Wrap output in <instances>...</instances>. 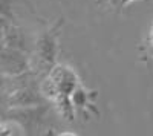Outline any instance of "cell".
I'll return each mask as SVG.
<instances>
[{"instance_id": "3", "label": "cell", "mask_w": 153, "mask_h": 136, "mask_svg": "<svg viewBox=\"0 0 153 136\" xmlns=\"http://www.w3.org/2000/svg\"><path fill=\"white\" fill-rule=\"evenodd\" d=\"M48 75L54 81L55 87L58 89L60 93L71 95L80 86L76 73L69 66H65V64H54L51 67V70L48 72Z\"/></svg>"}, {"instance_id": "2", "label": "cell", "mask_w": 153, "mask_h": 136, "mask_svg": "<svg viewBox=\"0 0 153 136\" xmlns=\"http://www.w3.org/2000/svg\"><path fill=\"white\" fill-rule=\"evenodd\" d=\"M35 55L38 61L48 69L51 70L55 64V58H57V32L54 29L45 31L35 41Z\"/></svg>"}, {"instance_id": "14", "label": "cell", "mask_w": 153, "mask_h": 136, "mask_svg": "<svg viewBox=\"0 0 153 136\" xmlns=\"http://www.w3.org/2000/svg\"><path fill=\"white\" fill-rule=\"evenodd\" d=\"M3 32H5V28L0 26V43H2V40H3Z\"/></svg>"}, {"instance_id": "13", "label": "cell", "mask_w": 153, "mask_h": 136, "mask_svg": "<svg viewBox=\"0 0 153 136\" xmlns=\"http://www.w3.org/2000/svg\"><path fill=\"white\" fill-rule=\"evenodd\" d=\"M147 54H149L150 57H153V44H149V47H147Z\"/></svg>"}, {"instance_id": "6", "label": "cell", "mask_w": 153, "mask_h": 136, "mask_svg": "<svg viewBox=\"0 0 153 136\" xmlns=\"http://www.w3.org/2000/svg\"><path fill=\"white\" fill-rule=\"evenodd\" d=\"M54 104H55V109L61 118H65L66 121H74L76 110L71 100V95H66V93L57 95V98L54 100Z\"/></svg>"}, {"instance_id": "5", "label": "cell", "mask_w": 153, "mask_h": 136, "mask_svg": "<svg viewBox=\"0 0 153 136\" xmlns=\"http://www.w3.org/2000/svg\"><path fill=\"white\" fill-rule=\"evenodd\" d=\"M3 44H8V46H12V47H17V49H23L26 51V46H25V35L22 32L20 28L14 26V24H8L5 26V32H3V40H2Z\"/></svg>"}, {"instance_id": "12", "label": "cell", "mask_w": 153, "mask_h": 136, "mask_svg": "<svg viewBox=\"0 0 153 136\" xmlns=\"http://www.w3.org/2000/svg\"><path fill=\"white\" fill-rule=\"evenodd\" d=\"M130 2H133V0H120V6H121V8H124L126 5H129Z\"/></svg>"}, {"instance_id": "10", "label": "cell", "mask_w": 153, "mask_h": 136, "mask_svg": "<svg viewBox=\"0 0 153 136\" xmlns=\"http://www.w3.org/2000/svg\"><path fill=\"white\" fill-rule=\"evenodd\" d=\"M8 24H9V20L5 18L3 16H0V26H3V28H5V26H8Z\"/></svg>"}, {"instance_id": "11", "label": "cell", "mask_w": 153, "mask_h": 136, "mask_svg": "<svg viewBox=\"0 0 153 136\" xmlns=\"http://www.w3.org/2000/svg\"><path fill=\"white\" fill-rule=\"evenodd\" d=\"M149 44H153V24L150 26V31H149Z\"/></svg>"}, {"instance_id": "7", "label": "cell", "mask_w": 153, "mask_h": 136, "mask_svg": "<svg viewBox=\"0 0 153 136\" xmlns=\"http://www.w3.org/2000/svg\"><path fill=\"white\" fill-rule=\"evenodd\" d=\"M71 100L75 106V110H78V109H84L89 106V93L81 87V86H78L72 93H71Z\"/></svg>"}, {"instance_id": "8", "label": "cell", "mask_w": 153, "mask_h": 136, "mask_svg": "<svg viewBox=\"0 0 153 136\" xmlns=\"http://www.w3.org/2000/svg\"><path fill=\"white\" fill-rule=\"evenodd\" d=\"M0 16H3L9 21L14 18V12H12V0H0Z\"/></svg>"}, {"instance_id": "4", "label": "cell", "mask_w": 153, "mask_h": 136, "mask_svg": "<svg viewBox=\"0 0 153 136\" xmlns=\"http://www.w3.org/2000/svg\"><path fill=\"white\" fill-rule=\"evenodd\" d=\"M40 101H42L40 89L35 90L29 86H20V87L11 90L6 96V104L11 109L40 107Z\"/></svg>"}, {"instance_id": "1", "label": "cell", "mask_w": 153, "mask_h": 136, "mask_svg": "<svg viewBox=\"0 0 153 136\" xmlns=\"http://www.w3.org/2000/svg\"><path fill=\"white\" fill-rule=\"evenodd\" d=\"M29 66L26 51L0 43V72L6 77H20L29 70Z\"/></svg>"}, {"instance_id": "9", "label": "cell", "mask_w": 153, "mask_h": 136, "mask_svg": "<svg viewBox=\"0 0 153 136\" xmlns=\"http://www.w3.org/2000/svg\"><path fill=\"white\" fill-rule=\"evenodd\" d=\"M5 86H6V75L3 72H0V93L5 90Z\"/></svg>"}]
</instances>
